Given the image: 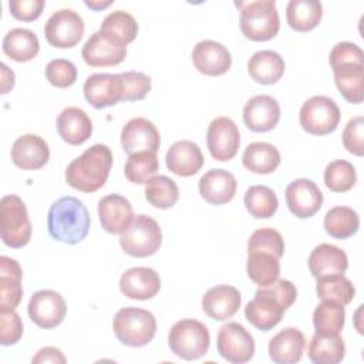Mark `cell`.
Instances as JSON below:
<instances>
[{"label":"cell","mask_w":364,"mask_h":364,"mask_svg":"<svg viewBox=\"0 0 364 364\" xmlns=\"http://www.w3.org/2000/svg\"><path fill=\"white\" fill-rule=\"evenodd\" d=\"M3 51L17 63L33 60L40 51L37 36L28 28H13L3 38Z\"/></svg>","instance_id":"f546056e"},{"label":"cell","mask_w":364,"mask_h":364,"mask_svg":"<svg viewBox=\"0 0 364 364\" xmlns=\"http://www.w3.org/2000/svg\"><path fill=\"white\" fill-rule=\"evenodd\" d=\"M81 55L90 67H111L124 61L127 47L114 43L100 31H95L85 41Z\"/></svg>","instance_id":"44dd1931"},{"label":"cell","mask_w":364,"mask_h":364,"mask_svg":"<svg viewBox=\"0 0 364 364\" xmlns=\"http://www.w3.org/2000/svg\"><path fill=\"white\" fill-rule=\"evenodd\" d=\"M23 297L21 276L0 274V309L14 310Z\"/></svg>","instance_id":"f907efd6"},{"label":"cell","mask_w":364,"mask_h":364,"mask_svg":"<svg viewBox=\"0 0 364 364\" xmlns=\"http://www.w3.org/2000/svg\"><path fill=\"white\" fill-rule=\"evenodd\" d=\"M122 98L121 101H139L151 91V78L139 71L121 73Z\"/></svg>","instance_id":"bcb514c9"},{"label":"cell","mask_w":364,"mask_h":364,"mask_svg":"<svg viewBox=\"0 0 364 364\" xmlns=\"http://www.w3.org/2000/svg\"><path fill=\"white\" fill-rule=\"evenodd\" d=\"M263 252L280 259L284 255V240L273 228L256 229L247 240V253Z\"/></svg>","instance_id":"ee69618b"},{"label":"cell","mask_w":364,"mask_h":364,"mask_svg":"<svg viewBox=\"0 0 364 364\" xmlns=\"http://www.w3.org/2000/svg\"><path fill=\"white\" fill-rule=\"evenodd\" d=\"M90 225L91 219L87 206L74 196H63L48 209V233L58 242L67 245L82 242L88 235Z\"/></svg>","instance_id":"7a4b0ae2"},{"label":"cell","mask_w":364,"mask_h":364,"mask_svg":"<svg viewBox=\"0 0 364 364\" xmlns=\"http://www.w3.org/2000/svg\"><path fill=\"white\" fill-rule=\"evenodd\" d=\"M242 304L240 293L236 287L219 284L209 289L202 297L203 311L213 320L223 321L236 314Z\"/></svg>","instance_id":"603a6c76"},{"label":"cell","mask_w":364,"mask_h":364,"mask_svg":"<svg viewBox=\"0 0 364 364\" xmlns=\"http://www.w3.org/2000/svg\"><path fill=\"white\" fill-rule=\"evenodd\" d=\"M82 17L71 10L61 9L54 11L44 26L46 40L57 48H71L77 46L84 34Z\"/></svg>","instance_id":"30bf717a"},{"label":"cell","mask_w":364,"mask_h":364,"mask_svg":"<svg viewBox=\"0 0 364 364\" xmlns=\"http://www.w3.org/2000/svg\"><path fill=\"white\" fill-rule=\"evenodd\" d=\"M245 206L247 212L256 219L272 218L277 208L279 200L276 193L264 185H253L245 193Z\"/></svg>","instance_id":"ab89813d"},{"label":"cell","mask_w":364,"mask_h":364,"mask_svg":"<svg viewBox=\"0 0 364 364\" xmlns=\"http://www.w3.org/2000/svg\"><path fill=\"white\" fill-rule=\"evenodd\" d=\"M340 108L326 95H314L304 101L299 112L301 128L311 135H327L333 132L340 122Z\"/></svg>","instance_id":"9c48e42d"},{"label":"cell","mask_w":364,"mask_h":364,"mask_svg":"<svg viewBox=\"0 0 364 364\" xmlns=\"http://www.w3.org/2000/svg\"><path fill=\"white\" fill-rule=\"evenodd\" d=\"M27 311L34 324L41 328H53L64 320L67 304L60 293L44 289L30 297Z\"/></svg>","instance_id":"4fadbf2b"},{"label":"cell","mask_w":364,"mask_h":364,"mask_svg":"<svg viewBox=\"0 0 364 364\" xmlns=\"http://www.w3.org/2000/svg\"><path fill=\"white\" fill-rule=\"evenodd\" d=\"M286 203L289 210L300 219L314 216L323 205V192L310 179H296L286 188Z\"/></svg>","instance_id":"5bb4252c"},{"label":"cell","mask_w":364,"mask_h":364,"mask_svg":"<svg viewBox=\"0 0 364 364\" xmlns=\"http://www.w3.org/2000/svg\"><path fill=\"white\" fill-rule=\"evenodd\" d=\"M306 347V338L296 327L280 330L269 341V357L276 364H294L300 361Z\"/></svg>","instance_id":"484cf974"},{"label":"cell","mask_w":364,"mask_h":364,"mask_svg":"<svg viewBox=\"0 0 364 364\" xmlns=\"http://www.w3.org/2000/svg\"><path fill=\"white\" fill-rule=\"evenodd\" d=\"M162 243V232L158 222L146 215L132 218L128 228L119 236L122 250L132 257H148L156 253Z\"/></svg>","instance_id":"52a82bcc"},{"label":"cell","mask_w":364,"mask_h":364,"mask_svg":"<svg viewBox=\"0 0 364 364\" xmlns=\"http://www.w3.org/2000/svg\"><path fill=\"white\" fill-rule=\"evenodd\" d=\"M57 131L64 142L81 145L91 136L92 122L84 109L67 107L57 117Z\"/></svg>","instance_id":"4316f807"},{"label":"cell","mask_w":364,"mask_h":364,"mask_svg":"<svg viewBox=\"0 0 364 364\" xmlns=\"http://www.w3.org/2000/svg\"><path fill=\"white\" fill-rule=\"evenodd\" d=\"M334 82L351 104H360L364 98V64H344L333 68Z\"/></svg>","instance_id":"1f68e13d"},{"label":"cell","mask_w":364,"mask_h":364,"mask_svg":"<svg viewBox=\"0 0 364 364\" xmlns=\"http://www.w3.org/2000/svg\"><path fill=\"white\" fill-rule=\"evenodd\" d=\"M98 31L114 43L127 47V44L134 41L138 34V23L132 14L124 10H117L105 16Z\"/></svg>","instance_id":"836d02e7"},{"label":"cell","mask_w":364,"mask_h":364,"mask_svg":"<svg viewBox=\"0 0 364 364\" xmlns=\"http://www.w3.org/2000/svg\"><path fill=\"white\" fill-rule=\"evenodd\" d=\"M344 320V306L330 300H323L313 313V326L320 336H340Z\"/></svg>","instance_id":"e575fe53"},{"label":"cell","mask_w":364,"mask_h":364,"mask_svg":"<svg viewBox=\"0 0 364 364\" xmlns=\"http://www.w3.org/2000/svg\"><path fill=\"white\" fill-rule=\"evenodd\" d=\"M44 4V0H10L9 7L16 20L33 21L41 16Z\"/></svg>","instance_id":"816d5d0a"},{"label":"cell","mask_w":364,"mask_h":364,"mask_svg":"<svg viewBox=\"0 0 364 364\" xmlns=\"http://www.w3.org/2000/svg\"><path fill=\"white\" fill-rule=\"evenodd\" d=\"M280 119L279 102L266 94L255 95L243 107V122L253 132H267Z\"/></svg>","instance_id":"e0dca14e"},{"label":"cell","mask_w":364,"mask_h":364,"mask_svg":"<svg viewBox=\"0 0 364 364\" xmlns=\"http://www.w3.org/2000/svg\"><path fill=\"white\" fill-rule=\"evenodd\" d=\"M297 289L290 280L277 279L274 283L260 287L255 299L245 307L246 320L257 330L269 331L277 326L284 311L296 301Z\"/></svg>","instance_id":"6da1fadb"},{"label":"cell","mask_w":364,"mask_h":364,"mask_svg":"<svg viewBox=\"0 0 364 364\" xmlns=\"http://www.w3.org/2000/svg\"><path fill=\"white\" fill-rule=\"evenodd\" d=\"M192 63L195 68L210 77L225 74L232 65L229 50L218 41L202 40L192 50Z\"/></svg>","instance_id":"d6986e66"},{"label":"cell","mask_w":364,"mask_h":364,"mask_svg":"<svg viewBox=\"0 0 364 364\" xmlns=\"http://www.w3.org/2000/svg\"><path fill=\"white\" fill-rule=\"evenodd\" d=\"M98 216L105 232L112 235L122 233L134 218L132 205L125 196L111 193L100 199Z\"/></svg>","instance_id":"7402d4cb"},{"label":"cell","mask_w":364,"mask_h":364,"mask_svg":"<svg viewBox=\"0 0 364 364\" xmlns=\"http://www.w3.org/2000/svg\"><path fill=\"white\" fill-rule=\"evenodd\" d=\"M328 63L331 68L344 64H364V53L363 50L350 41L337 43L328 55Z\"/></svg>","instance_id":"681fc988"},{"label":"cell","mask_w":364,"mask_h":364,"mask_svg":"<svg viewBox=\"0 0 364 364\" xmlns=\"http://www.w3.org/2000/svg\"><path fill=\"white\" fill-rule=\"evenodd\" d=\"M200 196L210 205H225L230 202L236 193L237 182L226 169H210L198 183Z\"/></svg>","instance_id":"d4e9b609"},{"label":"cell","mask_w":364,"mask_h":364,"mask_svg":"<svg viewBox=\"0 0 364 364\" xmlns=\"http://www.w3.org/2000/svg\"><path fill=\"white\" fill-rule=\"evenodd\" d=\"M206 144L213 159L222 162L233 159L240 145L237 125L229 117L215 118L208 127Z\"/></svg>","instance_id":"7c38bea8"},{"label":"cell","mask_w":364,"mask_h":364,"mask_svg":"<svg viewBox=\"0 0 364 364\" xmlns=\"http://www.w3.org/2000/svg\"><path fill=\"white\" fill-rule=\"evenodd\" d=\"M119 290L132 300H148L161 290L159 274L151 267H131L119 279Z\"/></svg>","instance_id":"ffe728a7"},{"label":"cell","mask_w":364,"mask_h":364,"mask_svg":"<svg viewBox=\"0 0 364 364\" xmlns=\"http://www.w3.org/2000/svg\"><path fill=\"white\" fill-rule=\"evenodd\" d=\"M33 364H38V363H55V364H64L65 363V357L64 354L55 348V347H43L41 350H38V353L33 357Z\"/></svg>","instance_id":"f5cc1de1"},{"label":"cell","mask_w":364,"mask_h":364,"mask_svg":"<svg viewBox=\"0 0 364 364\" xmlns=\"http://www.w3.org/2000/svg\"><path fill=\"white\" fill-rule=\"evenodd\" d=\"M316 291L318 299L336 301L343 306L348 304L355 294V289L351 280L347 279L343 273L317 277Z\"/></svg>","instance_id":"f35d334b"},{"label":"cell","mask_w":364,"mask_h":364,"mask_svg":"<svg viewBox=\"0 0 364 364\" xmlns=\"http://www.w3.org/2000/svg\"><path fill=\"white\" fill-rule=\"evenodd\" d=\"M1 75H3V81H1V94H6V92H9V90L13 88V85H14V73L10 71L6 64H1Z\"/></svg>","instance_id":"db71d44e"},{"label":"cell","mask_w":364,"mask_h":364,"mask_svg":"<svg viewBox=\"0 0 364 364\" xmlns=\"http://www.w3.org/2000/svg\"><path fill=\"white\" fill-rule=\"evenodd\" d=\"M121 145L128 155L142 151L156 152L161 145L159 131L144 117L132 118L121 131Z\"/></svg>","instance_id":"2e32d148"},{"label":"cell","mask_w":364,"mask_h":364,"mask_svg":"<svg viewBox=\"0 0 364 364\" xmlns=\"http://www.w3.org/2000/svg\"><path fill=\"white\" fill-rule=\"evenodd\" d=\"M0 235L4 245L18 249L26 246L31 237V222L26 203L17 195L1 198Z\"/></svg>","instance_id":"ba28073f"},{"label":"cell","mask_w":364,"mask_h":364,"mask_svg":"<svg viewBox=\"0 0 364 364\" xmlns=\"http://www.w3.org/2000/svg\"><path fill=\"white\" fill-rule=\"evenodd\" d=\"M159 169L156 152L142 151L131 154L125 162L124 173L125 178L136 185L146 183Z\"/></svg>","instance_id":"b9f144b4"},{"label":"cell","mask_w":364,"mask_h":364,"mask_svg":"<svg viewBox=\"0 0 364 364\" xmlns=\"http://www.w3.org/2000/svg\"><path fill=\"white\" fill-rule=\"evenodd\" d=\"M168 344L179 358L188 361L199 360L209 350L210 334L203 323L195 318H182L171 327Z\"/></svg>","instance_id":"8992f818"},{"label":"cell","mask_w":364,"mask_h":364,"mask_svg":"<svg viewBox=\"0 0 364 364\" xmlns=\"http://www.w3.org/2000/svg\"><path fill=\"white\" fill-rule=\"evenodd\" d=\"M357 182V172L353 164L344 159L330 162L324 169V183L333 192H347Z\"/></svg>","instance_id":"7bdbcfd3"},{"label":"cell","mask_w":364,"mask_h":364,"mask_svg":"<svg viewBox=\"0 0 364 364\" xmlns=\"http://www.w3.org/2000/svg\"><path fill=\"white\" fill-rule=\"evenodd\" d=\"M84 97L97 109L119 102L122 98L121 74L98 73L90 75L84 82Z\"/></svg>","instance_id":"9a60e30c"},{"label":"cell","mask_w":364,"mask_h":364,"mask_svg":"<svg viewBox=\"0 0 364 364\" xmlns=\"http://www.w3.org/2000/svg\"><path fill=\"white\" fill-rule=\"evenodd\" d=\"M323 16V4L317 0H290L286 7L289 26L296 31H310L318 26Z\"/></svg>","instance_id":"d6a6232c"},{"label":"cell","mask_w":364,"mask_h":364,"mask_svg":"<svg viewBox=\"0 0 364 364\" xmlns=\"http://www.w3.org/2000/svg\"><path fill=\"white\" fill-rule=\"evenodd\" d=\"M168 169L178 176H192L203 165V154L193 141L182 139L171 145L165 156Z\"/></svg>","instance_id":"cb8c5ba5"},{"label":"cell","mask_w":364,"mask_h":364,"mask_svg":"<svg viewBox=\"0 0 364 364\" xmlns=\"http://www.w3.org/2000/svg\"><path fill=\"white\" fill-rule=\"evenodd\" d=\"M309 358L316 364H337L346 355V344L340 336L314 334L310 340Z\"/></svg>","instance_id":"d590c367"},{"label":"cell","mask_w":364,"mask_h":364,"mask_svg":"<svg viewBox=\"0 0 364 364\" xmlns=\"http://www.w3.org/2000/svg\"><path fill=\"white\" fill-rule=\"evenodd\" d=\"M284 60L273 50H262L255 53L247 63V73L259 84L270 85L277 82L284 74Z\"/></svg>","instance_id":"f1b7e54d"},{"label":"cell","mask_w":364,"mask_h":364,"mask_svg":"<svg viewBox=\"0 0 364 364\" xmlns=\"http://www.w3.org/2000/svg\"><path fill=\"white\" fill-rule=\"evenodd\" d=\"M310 273L317 279L321 276L344 273L348 267V257L346 252L336 245L320 243L309 256Z\"/></svg>","instance_id":"83f0119b"},{"label":"cell","mask_w":364,"mask_h":364,"mask_svg":"<svg viewBox=\"0 0 364 364\" xmlns=\"http://www.w3.org/2000/svg\"><path fill=\"white\" fill-rule=\"evenodd\" d=\"M112 330L124 346L142 347L155 337L156 320L145 309L124 307L114 316Z\"/></svg>","instance_id":"5b68a950"},{"label":"cell","mask_w":364,"mask_h":364,"mask_svg":"<svg viewBox=\"0 0 364 364\" xmlns=\"http://www.w3.org/2000/svg\"><path fill=\"white\" fill-rule=\"evenodd\" d=\"M344 148L357 156L364 154V118L361 115L351 118L343 131Z\"/></svg>","instance_id":"c3c4849f"},{"label":"cell","mask_w":364,"mask_h":364,"mask_svg":"<svg viewBox=\"0 0 364 364\" xmlns=\"http://www.w3.org/2000/svg\"><path fill=\"white\" fill-rule=\"evenodd\" d=\"M242 164L250 172L267 175L280 165V152L269 142H252L245 148Z\"/></svg>","instance_id":"4dcf8cb0"},{"label":"cell","mask_w":364,"mask_h":364,"mask_svg":"<svg viewBox=\"0 0 364 364\" xmlns=\"http://www.w3.org/2000/svg\"><path fill=\"white\" fill-rule=\"evenodd\" d=\"M112 1H85V4L92 9V10H102L105 7H108Z\"/></svg>","instance_id":"11a10c76"},{"label":"cell","mask_w":364,"mask_h":364,"mask_svg":"<svg viewBox=\"0 0 364 364\" xmlns=\"http://www.w3.org/2000/svg\"><path fill=\"white\" fill-rule=\"evenodd\" d=\"M280 259L263 252L247 253L246 272L249 279L260 287L269 286L279 279Z\"/></svg>","instance_id":"8d00e7d4"},{"label":"cell","mask_w":364,"mask_h":364,"mask_svg":"<svg viewBox=\"0 0 364 364\" xmlns=\"http://www.w3.org/2000/svg\"><path fill=\"white\" fill-rule=\"evenodd\" d=\"M240 30L252 41H267L276 37L280 28V18L274 0L239 1Z\"/></svg>","instance_id":"277c9868"},{"label":"cell","mask_w":364,"mask_h":364,"mask_svg":"<svg viewBox=\"0 0 364 364\" xmlns=\"http://www.w3.org/2000/svg\"><path fill=\"white\" fill-rule=\"evenodd\" d=\"M23 336V321L11 309H0V343L3 346L16 344Z\"/></svg>","instance_id":"7dc6e473"},{"label":"cell","mask_w":364,"mask_h":364,"mask_svg":"<svg viewBox=\"0 0 364 364\" xmlns=\"http://www.w3.org/2000/svg\"><path fill=\"white\" fill-rule=\"evenodd\" d=\"M46 78L57 88H68L77 80V67L65 58L51 60L46 67Z\"/></svg>","instance_id":"f6af8a7d"},{"label":"cell","mask_w":364,"mask_h":364,"mask_svg":"<svg viewBox=\"0 0 364 364\" xmlns=\"http://www.w3.org/2000/svg\"><path fill=\"white\" fill-rule=\"evenodd\" d=\"M50 159V148L47 142L36 134L18 136L11 146L13 164L24 171L41 169Z\"/></svg>","instance_id":"ac0fdd59"},{"label":"cell","mask_w":364,"mask_h":364,"mask_svg":"<svg viewBox=\"0 0 364 364\" xmlns=\"http://www.w3.org/2000/svg\"><path fill=\"white\" fill-rule=\"evenodd\" d=\"M111 166V149L107 145L95 144L68 164L65 181L77 191L92 193L105 185Z\"/></svg>","instance_id":"3957f363"},{"label":"cell","mask_w":364,"mask_h":364,"mask_svg":"<svg viewBox=\"0 0 364 364\" xmlns=\"http://www.w3.org/2000/svg\"><path fill=\"white\" fill-rule=\"evenodd\" d=\"M218 353L233 364H243L252 360L255 354L253 336L239 323L223 324L218 333Z\"/></svg>","instance_id":"8fae6325"},{"label":"cell","mask_w":364,"mask_h":364,"mask_svg":"<svg viewBox=\"0 0 364 364\" xmlns=\"http://www.w3.org/2000/svg\"><path fill=\"white\" fill-rule=\"evenodd\" d=\"M146 200L158 209L172 208L179 199V188L176 182L165 175L152 176L145 183Z\"/></svg>","instance_id":"60d3db41"},{"label":"cell","mask_w":364,"mask_h":364,"mask_svg":"<svg viewBox=\"0 0 364 364\" xmlns=\"http://www.w3.org/2000/svg\"><path fill=\"white\" fill-rule=\"evenodd\" d=\"M324 229L334 239H347L360 228L358 213L348 206H334L324 216Z\"/></svg>","instance_id":"74e56055"}]
</instances>
